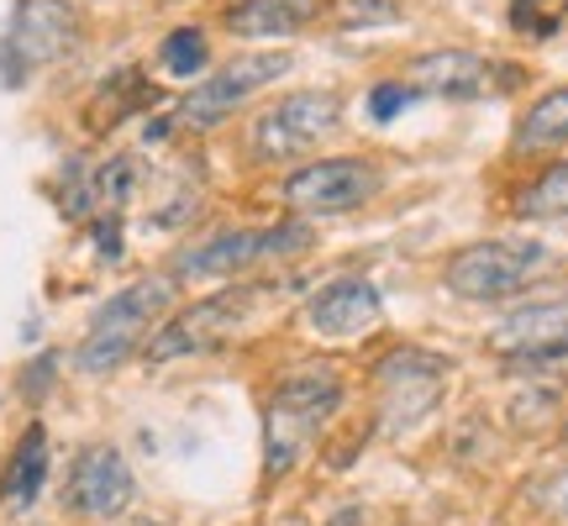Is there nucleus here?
Returning a JSON list of instances; mask_svg holds the SVG:
<instances>
[{
	"instance_id": "1",
	"label": "nucleus",
	"mask_w": 568,
	"mask_h": 526,
	"mask_svg": "<svg viewBox=\"0 0 568 526\" xmlns=\"http://www.w3.org/2000/svg\"><path fill=\"white\" fill-rule=\"evenodd\" d=\"M343 405V380L337 368L326 364H311L301 374H290L274 401H268V416H264V468L268 474H290L301 464L305 443L316 437L326 426V416Z\"/></svg>"
},
{
	"instance_id": "2",
	"label": "nucleus",
	"mask_w": 568,
	"mask_h": 526,
	"mask_svg": "<svg viewBox=\"0 0 568 526\" xmlns=\"http://www.w3.org/2000/svg\"><path fill=\"white\" fill-rule=\"evenodd\" d=\"M169 305H174V284L169 280H138V284H126V290H116L95 311L84 343L74 347V368L80 374H111V368H122L142 347V337L163 322Z\"/></svg>"
},
{
	"instance_id": "3",
	"label": "nucleus",
	"mask_w": 568,
	"mask_h": 526,
	"mask_svg": "<svg viewBox=\"0 0 568 526\" xmlns=\"http://www.w3.org/2000/svg\"><path fill=\"white\" fill-rule=\"evenodd\" d=\"M548 263L542 243H521V237H489L464 253L447 259V290L464 301H506L516 290H527V280Z\"/></svg>"
},
{
	"instance_id": "4",
	"label": "nucleus",
	"mask_w": 568,
	"mask_h": 526,
	"mask_svg": "<svg viewBox=\"0 0 568 526\" xmlns=\"http://www.w3.org/2000/svg\"><path fill=\"white\" fill-rule=\"evenodd\" d=\"M74 42H80V17H74L69 0H21L17 11H11L6 42H0L6 80L17 84L27 74L48 69V63H59Z\"/></svg>"
},
{
	"instance_id": "5",
	"label": "nucleus",
	"mask_w": 568,
	"mask_h": 526,
	"mask_svg": "<svg viewBox=\"0 0 568 526\" xmlns=\"http://www.w3.org/2000/svg\"><path fill=\"white\" fill-rule=\"evenodd\" d=\"M343 117V101L332 95V90H295V95H284L280 105H268L258 127H253V153L268 163L280 159H295L305 148H316V142L337 127Z\"/></svg>"
},
{
	"instance_id": "6",
	"label": "nucleus",
	"mask_w": 568,
	"mask_h": 526,
	"mask_svg": "<svg viewBox=\"0 0 568 526\" xmlns=\"http://www.w3.org/2000/svg\"><path fill=\"white\" fill-rule=\"evenodd\" d=\"M290 69V53H243V59H232L222 74H211L201 80L190 95L180 101V122L184 127H216L226 122L232 111L243 101H253L264 84H274Z\"/></svg>"
},
{
	"instance_id": "7",
	"label": "nucleus",
	"mask_w": 568,
	"mask_h": 526,
	"mask_svg": "<svg viewBox=\"0 0 568 526\" xmlns=\"http://www.w3.org/2000/svg\"><path fill=\"white\" fill-rule=\"evenodd\" d=\"M247 305H253V290H226V295H211V301L190 305V311H180L169 326L153 332L148 358H153V364H169V358H184V353L222 347L226 337H237V332H243Z\"/></svg>"
},
{
	"instance_id": "8",
	"label": "nucleus",
	"mask_w": 568,
	"mask_h": 526,
	"mask_svg": "<svg viewBox=\"0 0 568 526\" xmlns=\"http://www.w3.org/2000/svg\"><path fill=\"white\" fill-rule=\"evenodd\" d=\"M447 358H437V353H422V347H406V353H389V358H379V390H385V426L389 432H406V426H416L437 405V395H443L447 385Z\"/></svg>"
},
{
	"instance_id": "9",
	"label": "nucleus",
	"mask_w": 568,
	"mask_h": 526,
	"mask_svg": "<svg viewBox=\"0 0 568 526\" xmlns=\"http://www.w3.org/2000/svg\"><path fill=\"white\" fill-rule=\"evenodd\" d=\"M489 353L516 368H542V364L568 358V305L548 301V305L510 311L506 322L489 332Z\"/></svg>"
},
{
	"instance_id": "10",
	"label": "nucleus",
	"mask_w": 568,
	"mask_h": 526,
	"mask_svg": "<svg viewBox=\"0 0 568 526\" xmlns=\"http://www.w3.org/2000/svg\"><path fill=\"white\" fill-rule=\"evenodd\" d=\"M379 190V174L358 159H322L305 163L301 174L284 180V201L295 211H322V216H337V211H358Z\"/></svg>"
},
{
	"instance_id": "11",
	"label": "nucleus",
	"mask_w": 568,
	"mask_h": 526,
	"mask_svg": "<svg viewBox=\"0 0 568 526\" xmlns=\"http://www.w3.org/2000/svg\"><path fill=\"white\" fill-rule=\"evenodd\" d=\"M138 495V479L116 447H84L74 458V474H69V506L80 516H95V522H111L122 516Z\"/></svg>"
},
{
	"instance_id": "12",
	"label": "nucleus",
	"mask_w": 568,
	"mask_h": 526,
	"mask_svg": "<svg viewBox=\"0 0 568 526\" xmlns=\"http://www.w3.org/2000/svg\"><path fill=\"white\" fill-rule=\"evenodd\" d=\"M385 316V301L368 280H332L322 295H311L305 305V326L322 332V337H358V332H374Z\"/></svg>"
},
{
	"instance_id": "13",
	"label": "nucleus",
	"mask_w": 568,
	"mask_h": 526,
	"mask_svg": "<svg viewBox=\"0 0 568 526\" xmlns=\"http://www.w3.org/2000/svg\"><path fill=\"white\" fill-rule=\"evenodd\" d=\"M410 80L422 95H447V101H468V95H485L495 90V69L479 53L464 48H443V53H426L410 63Z\"/></svg>"
},
{
	"instance_id": "14",
	"label": "nucleus",
	"mask_w": 568,
	"mask_h": 526,
	"mask_svg": "<svg viewBox=\"0 0 568 526\" xmlns=\"http://www.w3.org/2000/svg\"><path fill=\"white\" fill-rule=\"evenodd\" d=\"M258 259H264V232H216L205 243L184 247L174 259V274L180 280H222V274H237Z\"/></svg>"
},
{
	"instance_id": "15",
	"label": "nucleus",
	"mask_w": 568,
	"mask_h": 526,
	"mask_svg": "<svg viewBox=\"0 0 568 526\" xmlns=\"http://www.w3.org/2000/svg\"><path fill=\"white\" fill-rule=\"evenodd\" d=\"M138 180H142V169H138V159H105L95 174L84 184H74L69 190V216H84V211H122L126 201H132V190H138Z\"/></svg>"
},
{
	"instance_id": "16",
	"label": "nucleus",
	"mask_w": 568,
	"mask_h": 526,
	"mask_svg": "<svg viewBox=\"0 0 568 526\" xmlns=\"http://www.w3.org/2000/svg\"><path fill=\"white\" fill-rule=\"evenodd\" d=\"M311 17V0H232L226 27L237 38H284Z\"/></svg>"
},
{
	"instance_id": "17",
	"label": "nucleus",
	"mask_w": 568,
	"mask_h": 526,
	"mask_svg": "<svg viewBox=\"0 0 568 526\" xmlns=\"http://www.w3.org/2000/svg\"><path fill=\"white\" fill-rule=\"evenodd\" d=\"M42 479H48V432L42 426H27V437L17 447V464H11V506H32L42 495Z\"/></svg>"
},
{
	"instance_id": "18",
	"label": "nucleus",
	"mask_w": 568,
	"mask_h": 526,
	"mask_svg": "<svg viewBox=\"0 0 568 526\" xmlns=\"http://www.w3.org/2000/svg\"><path fill=\"white\" fill-rule=\"evenodd\" d=\"M564 138H568V84L564 90H548V95L521 117L516 148H552V142H564Z\"/></svg>"
},
{
	"instance_id": "19",
	"label": "nucleus",
	"mask_w": 568,
	"mask_h": 526,
	"mask_svg": "<svg viewBox=\"0 0 568 526\" xmlns=\"http://www.w3.org/2000/svg\"><path fill=\"white\" fill-rule=\"evenodd\" d=\"M516 216H527V222H558V216H568V163H552L542 180L521 190Z\"/></svg>"
},
{
	"instance_id": "20",
	"label": "nucleus",
	"mask_w": 568,
	"mask_h": 526,
	"mask_svg": "<svg viewBox=\"0 0 568 526\" xmlns=\"http://www.w3.org/2000/svg\"><path fill=\"white\" fill-rule=\"evenodd\" d=\"M159 59L169 74H180V80H190V74H201L205 59H211V42H205L201 27H174L169 38H163Z\"/></svg>"
},
{
	"instance_id": "21",
	"label": "nucleus",
	"mask_w": 568,
	"mask_h": 526,
	"mask_svg": "<svg viewBox=\"0 0 568 526\" xmlns=\"http://www.w3.org/2000/svg\"><path fill=\"white\" fill-rule=\"evenodd\" d=\"M510 21H516V32H527V38H552L568 21V0H516V6H510Z\"/></svg>"
},
{
	"instance_id": "22",
	"label": "nucleus",
	"mask_w": 568,
	"mask_h": 526,
	"mask_svg": "<svg viewBox=\"0 0 568 526\" xmlns=\"http://www.w3.org/2000/svg\"><path fill=\"white\" fill-rule=\"evenodd\" d=\"M410 101H416L410 84H374V90H368V117H374V122H395Z\"/></svg>"
},
{
	"instance_id": "23",
	"label": "nucleus",
	"mask_w": 568,
	"mask_h": 526,
	"mask_svg": "<svg viewBox=\"0 0 568 526\" xmlns=\"http://www.w3.org/2000/svg\"><path fill=\"white\" fill-rule=\"evenodd\" d=\"M537 506L568 522V468H558L552 479H542V485H537Z\"/></svg>"
},
{
	"instance_id": "24",
	"label": "nucleus",
	"mask_w": 568,
	"mask_h": 526,
	"mask_svg": "<svg viewBox=\"0 0 568 526\" xmlns=\"http://www.w3.org/2000/svg\"><path fill=\"white\" fill-rule=\"evenodd\" d=\"M395 17V6L389 0H347L343 6V21L353 27V21H389Z\"/></svg>"
},
{
	"instance_id": "25",
	"label": "nucleus",
	"mask_w": 568,
	"mask_h": 526,
	"mask_svg": "<svg viewBox=\"0 0 568 526\" xmlns=\"http://www.w3.org/2000/svg\"><path fill=\"white\" fill-rule=\"evenodd\" d=\"M95 237H101L105 259H122V232H116V222H95Z\"/></svg>"
},
{
	"instance_id": "26",
	"label": "nucleus",
	"mask_w": 568,
	"mask_h": 526,
	"mask_svg": "<svg viewBox=\"0 0 568 526\" xmlns=\"http://www.w3.org/2000/svg\"><path fill=\"white\" fill-rule=\"evenodd\" d=\"M126 526H159V522H126Z\"/></svg>"
},
{
	"instance_id": "27",
	"label": "nucleus",
	"mask_w": 568,
	"mask_h": 526,
	"mask_svg": "<svg viewBox=\"0 0 568 526\" xmlns=\"http://www.w3.org/2000/svg\"><path fill=\"white\" fill-rule=\"evenodd\" d=\"M564 437H568V426H564Z\"/></svg>"
}]
</instances>
